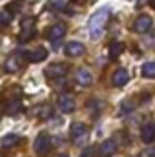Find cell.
<instances>
[{"label":"cell","mask_w":155,"mask_h":157,"mask_svg":"<svg viewBox=\"0 0 155 157\" xmlns=\"http://www.w3.org/2000/svg\"><path fill=\"white\" fill-rule=\"evenodd\" d=\"M108 18H110V9H106V7H102V9H99L97 13L91 15L88 28H89V37H91L93 40H99L100 37H102Z\"/></svg>","instance_id":"cell-1"},{"label":"cell","mask_w":155,"mask_h":157,"mask_svg":"<svg viewBox=\"0 0 155 157\" xmlns=\"http://www.w3.org/2000/svg\"><path fill=\"white\" fill-rule=\"evenodd\" d=\"M70 135H71V141L77 146H80L88 139V126L84 122H73L71 128H70Z\"/></svg>","instance_id":"cell-2"},{"label":"cell","mask_w":155,"mask_h":157,"mask_svg":"<svg viewBox=\"0 0 155 157\" xmlns=\"http://www.w3.org/2000/svg\"><path fill=\"white\" fill-rule=\"evenodd\" d=\"M33 148H35V152L39 155L49 154V150H51V137L47 133H39L37 139H35V143H33Z\"/></svg>","instance_id":"cell-3"},{"label":"cell","mask_w":155,"mask_h":157,"mask_svg":"<svg viewBox=\"0 0 155 157\" xmlns=\"http://www.w3.org/2000/svg\"><path fill=\"white\" fill-rule=\"evenodd\" d=\"M35 35V18L33 17H26L22 20V31H20V42H28L33 39Z\"/></svg>","instance_id":"cell-4"},{"label":"cell","mask_w":155,"mask_h":157,"mask_svg":"<svg viewBox=\"0 0 155 157\" xmlns=\"http://www.w3.org/2000/svg\"><path fill=\"white\" fill-rule=\"evenodd\" d=\"M24 53V59L28 62H42L47 59V49L46 48H35V49H28V51H22Z\"/></svg>","instance_id":"cell-5"},{"label":"cell","mask_w":155,"mask_h":157,"mask_svg":"<svg viewBox=\"0 0 155 157\" xmlns=\"http://www.w3.org/2000/svg\"><path fill=\"white\" fill-rule=\"evenodd\" d=\"M64 35H66V26L62 22H57V24H53L51 28L46 29V37H47V40H51V42H59Z\"/></svg>","instance_id":"cell-6"},{"label":"cell","mask_w":155,"mask_h":157,"mask_svg":"<svg viewBox=\"0 0 155 157\" xmlns=\"http://www.w3.org/2000/svg\"><path fill=\"white\" fill-rule=\"evenodd\" d=\"M24 53L22 51H18L17 55H11L7 60H6V71H9V73H15V71H18L20 68H22V64H24Z\"/></svg>","instance_id":"cell-7"},{"label":"cell","mask_w":155,"mask_h":157,"mask_svg":"<svg viewBox=\"0 0 155 157\" xmlns=\"http://www.w3.org/2000/svg\"><path fill=\"white\" fill-rule=\"evenodd\" d=\"M66 73H68L66 64H51L49 68H46V77L51 80H59V78L66 77Z\"/></svg>","instance_id":"cell-8"},{"label":"cell","mask_w":155,"mask_h":157,"mask_svg":"<svg viewBox=\"0 0 155 157\" xmlns=\"http://www.w3.org/2000/svg\"><path fill=\"white\" fill-rule=\"evenodd\" d=\"M84 51H86L84 44H82V42H77V40H71V42H68V44L64 46V53H66V57H71V59L84 55Z\"/></svg>","instance_id":"cell-9"},{"label":"cell","mask_w":155,"mask_h":157,"mask_svg":"<svg viewBox=\"0 0 155 157\" xmlns=\"http://www.w3.org/2000/svg\"><path fill=\"white\" fill-rule=\"evenodd\" d=\"M59 108H60L62 113H71V112H75V108H77L75 99H73L71 95H68V93L60 95V97H59Z\"/></svg>","instance_id":"cell-10"},{"label":"cell","mask_w":155,"mask_h":157,"mask_svg":"<svg viewBox=\"0 0 155 157\" xmlns=\"http://www.w3.org/2000/svg\"><path fill=\"white\" fill-rule=\"evenodd\" d=\"M152 24H153V20H152L150 15H141V17L135 20L133 29H135L137 33H148V29L152 28Z\"/></svg>","instance_id":"cell-11"},{"label":"cell","mask_w":155,"mask_h":157,"mask_svg":"<svg viewBox=\"0 0 155 157\" xmlns=\"http://www.w3.org/2000/svg\"><path fill=\"white\" fill-rule=\"evenodd\" d=\"M141 139H142V143H146V144L155 143V122H146V124L141 128Z\"/></svg>","instance_id":"cell-12"},{"label":"cell","mask_w":155,"mask_h":157,"mask_svg":"<svg viewBox=\"0 0 155 157\" xmlns=\"http://www.w3.org/2000/svg\"><path fill=\"white\" fill-rule=\"evenodd\" d=\"M112 82H113V86H117V88H122V86H126L130 82V73L120 68V70H117L115 73H113Z\"/></svg>","instance_id":"cell-13"},{"label":"cell","mask_w":155,"mask_h":157,"mask_svg":"<svg viewBox=\"0 0 155 157\" xmlns=\"http://www.w3.org/2000/svg\"><path fill=\"white\" fill-rule=\"evenodd\" d=\"M99 152H100V155L102 157H112L117 152V143L113 141V139H106V141L100 144Z\"/></svg>","instance_id":"cell-14"},{"label":"cell","mask_w":155,"mask_h":157,"mask_svg":"<svg viewBox=\"0 0 155 157\" xmlns=\"http://www.w3.org/2000/svg\"><path fill=\"white\" fill-rule=\"evenodd\" d=\"M75 80H77L80 86H91V84H93V77H91V73H89L86 68L77 70V73H75Z\"/></svg>","instance_id":"cell-15"},{"label":"cell","mask_w":155,"mask_h":157,"mask_svg":"<svg viewBox=\"0 0 155 157\" xmlns=\"http://www.w3.org/2000/svg\"><path fill=\"white\" fill-rule=\"evenodd\" d=\"M18 143H20V137H18L17 133H7V135L2 139V148H4V150H7V148L17 146Z\"/></svg>","instance_id":"cell-16"},{"label":"cell","mask_w":155,"mask_h":157,"mask_svg":"<svg viewBox=\"0 0 155 157\" xmlns=\"http://www.w3.org/2000/svg\"><path fill=\"white\" fill-rule=\"evenodd\" d=\"M122 51H124V44H122V42H112V44H110V59H112V60L119 59Z\"/></svg>","instance_id":"cell-17"},{"label":"cell","mask_w":155,"mask_h":157,"mask_svg":"<svg viewBox=\"0 0 155 157\" xmlns=\"http://www.w3.org/2000/svg\"><path fill=\"white\" fill-rule=\"evenodd\" d=\"M53 115V108L51 106H47V104H42L37 108V117L42 119V121H46V119H49Z\"/></svg>","instance_id":"cell-18"},{"label":"cell","mask_w":155,"mask_h":157,"mask_svg":"<svg viewBox=\"0 0 155 157\" xmlns=\"http://www.w3.org/2000/svg\"><path fill=\"white\" fill-rule=\"evenodd\" d=\"M141 73H142L144 78H155V62H146V64H142Z\"/></svg>","instance_id":"cell-19"},{"label":"cell","mask_w":155,"mask_h":157,"mask_svg":"<svg viewBox=\"0 0 155 157\" xmlns=\"http://www.w3.org/2000/svg\"><path fill=\"white\" fill-rule=\"evenodd\" d=\"M20 108H22L20 99H15V101H9V102H7V113H9V115H17V113L20 112Z\"/></svg>","instance_id":"cell-20"},{"label":"cell","mask_w":155,"mask_h":157,"mask_svg":"<svg viewBox=\"0 0 155 157\" xmlns=\"http://www.w3.org/2000/svg\"><path fill=\"white\" fill-rule=\"evenodd\" d=\"M11 18H13V13H9V11H0V28L9 26Z\"/></svg>","instance_id":"cell-21"},{"label":"cell","mask_w":155,"mask_h":157,"mask_svg":"<svg viewBox=\"0 0 155 157\" xmlns=\"http://www.w3.org/2000/svg\"><path fill=\"white\" fill-rule=\"evenodd\" d=\"M130 106H131V102H130V101H124V102L120 104V113H128V112H131Z\"/></svg>","instance_id":"cell-22"},{"label":"cell","mask_w":155,"mask_h":157,"mask_svg":"<svg viewBox=\"0 0 155 157\" xmlns=\"http://www.w3.org/2000/svg\"><path fill=\"white\" fill-rule=\"evenodd\" d=\"M80 157H95V150H93V148H86V150L80 154Z\"/></svg>","instance_id":"cell-23"},{"label":"cell","mask_w":155,"mask_h":157,"mask_svg":"<svg viewBox=\"0 0 155 157\" xmlns=\"http://www.w3.org/2000/svg\"><path fill=\"white\" fill-rule=\"evenodd\" d=\"M71 4H75V6H84L86 0H71Z\"/></svg>","instance_id":"cell-24"},{"label":"cell","mask_w":155,"mask_h":157,"mask_svg":"<svg viewBox=\"0 0 155 157\" xmlns=\"http://www.w3.org/2000/svg\"><path fill=\"white\" fill-rule=\"evenodd\" d=\"M148 157H155V148L153 150H148Z\"/></svg>","instance_id":"cell-25"},{"label":"cell","mask_w":155,"mask_h":157,"mask_svg":"<svg viewBox=\"0 0 155 157\" xmlns=\"http://www.w3.org/2000/svg\"><path fill=\"white\" fill-rule=\"evenodd\" d=\"M150 4H152V7L155 9V0H150Z\"/></svg>","instance_id":"cell-26"},{"label":"cell","mask_w":155,"mask_h":157,"mask_svg":"<svg viewBox=\"0 0 155 157\" xmlns=\"http://www.w3.org/2000/svg\"><path fill=\"white\" fill-rule=\"evenodd\" d=\"M57 157H68V154H60V155H57Z\"/></svg>","instance_id":"cell-27"}]
</instances>
